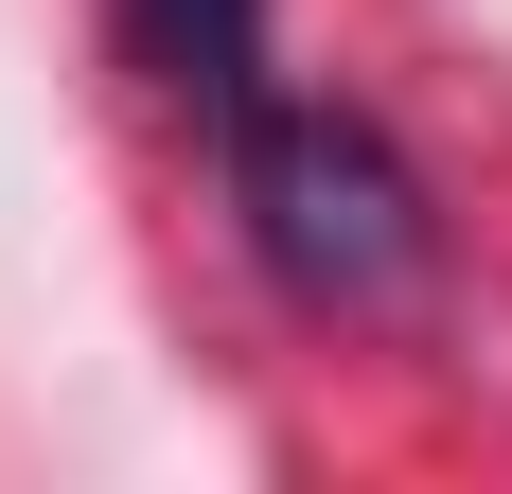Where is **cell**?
<instances>
[{
    "instance_id": "1",
    "label": "cell",
    "mask_w": 512,
    "mask_h": 494,
    "mask_svg": "<svg viewBox=\"0 0 512 494\" xmlns=\"http://www.w3.org/2000/svg\"><path fill=\"white\" fill-rule=\"evenodd\" d=\"M212 159H230L248 265L283 300H318V318H389V300L442 265V212H424L407 142H389L371 106H336V89H283V71H265V89L212 124Z\"/></svg>"
},
{
    "instance_id": "2",
    "label": "cell",
    "mask_w": 512,
    "mask_h": 494,
    "mask_svg": "<svg viewBox=\"0 0 512 494\" xmlns=\"http://www.w3.org/2000/svg\"><path fill=\"white\" fill-rule=\"evenodd\" d=\"M124 53H142L195 124H230V106L283 71V53H265V0H124Z\"/></svg>"
}]
</instances>
